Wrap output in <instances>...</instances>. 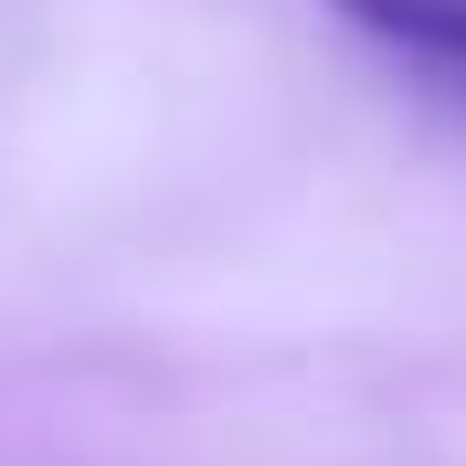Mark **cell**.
I'll use <instances>...</instances> for the list:
<instances>
[{"mask_svg": "<svg viewBox=\"0 0 466 466\" xmlns=\"http://www.w3.org/2000/svg\"><path fill=\"white\" fill-rule=\"evenodd\" d=\"M329 11L392 64H413L445 106H466V0H329Z\"/></svg>", "mask_w": 466, "mask_h": 466, "instance_id": "obj_1", "label": "cell"}]
</instances>
